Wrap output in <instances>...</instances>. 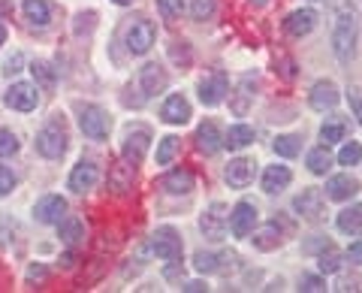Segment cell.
I'll return each mask as SVG.
<instances>
[{"instance_id": "cell-14", "label": "cell", "mask_w": 362, "mask_h": 293, "mask_svg": "<svg viewBox=\"0 0 362 293\" xmlns=\"http://www.w3.org/2000/svg\"><path fill=\"white\" fill-rule=\"evenodd\" d=\"M97 178H100L97 163L82 161V163H76V166H73L70 178H66V188H70L73 194H85V190H90V188L97 185Z\"/></svg>"}, {"instance_id": "cell-4", "label": "cell", "mask_w": 362, "mask_h": 293, "mask_svg": "<svg viewBox=\"0 0 362 293\" xmlns=\"http://www.w3.org/2000/svg\"><path fill=\"white\" fill-rule=\"evenodd\" d=\"M257 221H259V209L254 206V202H247V200H242V202H235V209L230 212V233L235 236V239H247V236L254 233V227H257Z\"/></svg>"}, {"instance_id": "cell-3", "label": "cell", "mask_w": 362, "mask_h": 293, "mask_svg": "<svg viewBox=\"0 0 362 293\" xmlns=\"http://www.w3.org/2000/svg\"><path fill=\"white\" fill-rule=\"evenodd\" d=\"M226 224H230V206H226V202H211L199 215V230L206 233V239H211V242L223 239Z\"/></svg>"}, {"instance_id": "cell-28", "label": "cell", "mask_w": 362, "mask_h": 293, "mask_svg": "<svg viewBox=\"0 0 362 293\" xmlns=\"http://www.w3.org/2000/svg\"><path fill=\"white\" fill-rule=\"evenodd\" d=\"M341 266H344V254L341 251H335L332 245H326L320 257H317V269H320L323 275H335V272H341Z\"/></svg>"}, {"instance_id": "cell-27", "label": "cell", "mask_w": 362, "mask_h": 293, "mask_svg": "<svg viewBox=\"0 0 362 293\" xmlns=\"http://www.w3.org/2000/svg\"><path fill=\"white\" fill-rule=\"evenodd\" d=\"M21 9H25V16H28V21L33 28H45L49 25V18H52V9H49L45 0H25Z\"/></svg>"}, {"instance_id": "cell-30", "label": "cell", "mask_w": 362, "mask_h": 293, "mask_svg": "<svg viewBox=\"0 0 362 293\" xmlns=\"http://www.w3.org/2000/svg\"><path fill=\"white\" fill-rule=\"evenodd\" d=\"M344 137H347V121H344V118H326V121H323V127H320L323 145L344 142Z\"/></svg>"}, {"instance_id": "cell-49", "label": "cell", "mask_w": 362, "mask_h": 293, "mask_svg": "<svg viewBox=\"0 0 362 293\" xmlns=\"http://www.w3.org/2000/svg\"><path fill=\"white\" fill-rule=\"evenodd\" d=\"M112 4H118V6H127V4H133V0H112Z\"/></svg>"}, {"instance_id": "cell-39", "label": "cell", "mask_w": 362, "mask_h": 293, "mask_svg": "<svg viewBox=\"0 0 362 293\" xmlns=\"http://www.w3.org/2000/svg\"><path fill=\"white\" fill-rule=\"evenodd\" d=\"M190 13H194L197 21L211 18L214 16V0H194V4H190Z\"/></svg>"}, {"instance_id": "cell-18", "label": "cell", "mask_w": 362, "mask_h": 293, "mask_svg": "<svg viewBox=\"0 0 362 293\" xmlns=\"http://www.w3.org/2000/svg\"><path fill=\"white\" fill-rule=\"evenodd\" d=\"M257 91V79L254 76H242V82H239V88H235V94H230V109L235 112V115H247V109L254 106V94Z\"/></svg>"}, {"instance_id": "cell-34", "label": "cell", "mask_w": 362, "mask_h": 293, "mask_svg": "<svg viewBox=\"0 0 362 293\" xmlns=\"http://www.w3.org/2000/svg\"><path fill=\"white\" fill-rule=\"evenodd\" d=\"M178 151V137H163L160 142H157V163L160 166H169L173 163V157Z\"/></svg>"}, {"instance_id": "cell-42", "label": "cell", "mask_w": 362, "mask_h": 293, "mask_svg": "<svg viewBox=\"0 0 362 293\" xmlns=\"http://www.w3.org/2000/svg\"><path fill=\"white\" fill-rule=\"evenodd\" d=\"M344 257H347V260H350V263H356V266H359V263H362V239H356L354 245H350Z\"/></svg>"}, {"instance_id": "cell-37", "label": "cell", "mask_w": 362, "mask_h": 293, "mask_svg": "<svg viewBox=\"0 0 362 293\" xmlns=\"http://www.w3.org/2000/svg\"><path fill=\"white\" fill-rule=\"evenodd\" d=\"M157 13H160L166 21H175L181 13H185V0H157Z\"/></svg>"}, {"instance_id": "cell-22", "label": "cell", "mask_w": 362, "mask_h": 293, "mask_svg": "<svg viewBox=\"0 0 362 293\" xmlns=\"http://www.w3.org/2000/svg\"><path fill=\"white\" fill-rule=\"evenodd\" d=\"M293 182V173H290V166H266V173H263V190L266 194H281L287 185Z\"/></svg>"}, {"instance_id": "cell-32", "label": "cell", "mask_w": 362, "mask_h": 293, "mask_svg": "<svg viewBox=\"0 0 362 293\" xmlns=\"http://www.w3.org/2000/svg\"><path fill=\"white\" fill-rule=\"evenodd\" d=\"M254 245L259 248V251H272V248L281 245V233H278V221L269 224V227H263L259 233H254Z\"/></svg>"}, {"instance_id": "cell-23", "label": "cell", "mask_w": 362, "mask_h": 293, "mask_svg": "<svg viewBox=\"0 0 362 293\" xmlns=\"http://www.w3.org/2000/svg\"><path fill=\"white\" fill-rule=\"evenodd\" d=\"M335 227H338V233H344V236H359L362 233V202L338 212Z\"/></svg>"}, {"instance_id": "cell-2", "label": "cell", "mask_w": 362, "mask_h": 293, "mask_svg": "<svg viewBox=\"0 0 362 293\" xmlns=\"http://www.w3.org/2000/svg\"><path fill=\"white\" fill-rule=\"evenodd\" d=\"M332 52H335V58L347 64L350 58L356 54V18L354 13H338L335 18V28H332Z\"/></svg>"}, {"instance_id": "cell-47", "label": "cell", "mask_w": 362, "mask_h": 293, "mask_svg": "<svg viewBox=\"0 0 362 293\" xmlns=\"http://www.w3.org/2000/svg\"><path fill=\"white\" fill-rule=\"evenodd\" d=\"M247 4H251V6H257V9H263V6L269 4V0H247Z\"/></svg>"}, {"instance_id": "cell-33", "label": "cell", "mask_w": 362, "mask_h": 293, "mask_svg": "<svg viewBox=\"0 0 362 293\" xmlns=\"http://www.w3.org/2000/svg\"><path fill=\"white\" fill-rule=\"evenodd\" d=\"M272 149H275V154H281V157H296L302 145H299V137H290V133H284V137L272 139Z\"/></svg>"}, {"instance_id": "cell-1", "label": "cell", "mask_w": 362, "mask_h": 293, "mask_svg": "<svg viewBox=\"0 0 362 293\" xmlns=\"http://www.w3.org/2000/svg\"><path fill=\"white\" fill-rule=\"evenodd\" d=\"M66 142H70V137H66V124L61 115H54L42 124V130L37 133V151L45 157V161H58V157L66 151Z\"/></svg>"}, {"instance_id": "cell-35", "label": "cell", "mask_w": 362, "mask_h": 293, "mask_svg": "<svg viewBox=\"0 0 362 293\" xmlns=\"http://www.w3.org/2000/svg\"><path fill=\"white\" fill-rule=\"evenodd\" d=\"M338 163H341V166L362 163V142H344L341 151H338Z\"/></svg>"}, {"instance_id": "cell-13", "label": "cell", "mask_w": 362, "mask_h": 293, "mask_svg": "<svg viewBox=\"0 0 362 293\" xmlns=\"http://www.w3.org/2000/svg\"><path fill=\"white\" fill-rule=\"evenodd\" d=\"M308 103H311V109H317V112H329V109H335L338 103H341V91H338V85L329 82V79H320V82L311 88Z\"/></svg>"}, {"instance_id": "cell-48", "label": "cell", "mask_w": 362, "mask_h": 293, "mask_svg": "<svg viewBox=\"0 0 362 293\" xmlns=\"http://www.w3.org/2000/svg\"><path fill=\"white\" fill-rule=\"evenodd\" d=\"M4 42H6V28L0 25V46H4Z\"/></svg>"}, {"instance_id": "cell-44", "label": "cell", "mask_w": 362, "mask_h": 293, "mask_svg": "<svg viewBox=\"0 0 362 293\" xmlns=\"http://www.w3.org/2000/svg\"><path fill=\"white\" fill-rule=\"evenodd\" d=\"M350 103H354V112H356V118L362 124V97L359 94H350Z\"/></svg>"}, {"instance_id": "cell-36", "label": "cell", "mask_w": 362, "mask_h": 293, "mask_svg": "<svg viewBox=\"0 0 362 293\" xmlns=\"http://www.w3.org/2000/svg\"><path fill=\"white\" fill-rule=\"evenodd\" d=\"M18 149H21V142H18V137L13 130H0V157H13V154H18Z\"/></svg>"}, {"instance_id": "cell-10", "label": "cell", "mask_w": 362, "mask_h": 293, "mask_svg": "<svg viewBox=\"0 0 362 293\" xmlns=\"http://www.w3.org/2000/svg\"><path fill=\"white\" fill-rule=\"evenodd\" d=\"M151 251L160 260H181V236L175 227H157L151 236Z\"/></svg>"}, {"instance_id": "cell-6", "label": "cell", "mask_w": 362, "mask_h": 293, "mask_svg": "<svg viewBox=\"0 0 362 293\" xmlns=\"http://www.w3.org/2000/svg\"><path fill=\"white\" fill-rule=\"evenodd\" d=\"M78 127L88 139H106L109 137V115L100 106H82L78 109Z\"/></svg>"}, {"instance_id": "cell-40", "label": "cell", "mask_w": 362, "mask_h": 293, "mask_svg": "<svg viewBox=\"0 0 362 293\" xmlns=\"http://www.w3.org/2000/svg\"><path fill=\"white\" fill-rule=\"evenodd\" d=\"M299 290H305V293L326 290V281H323L320 275H302V278H299Z\"/></svg>"}, {"instance_id": "cell-19", "label": "cell", "mask_w": 362, "mask_h": 293, "mask_svg": "<svg viewBox=\"0 0 362 293\" xmlns=\"http://www.w3.org/2000/svg\"><path fill=\"white\" fill-rule=\"evenodd\" d=\"M64 212H66V200L58 197V194H45L40 202H37V209H33V215H37L40 224H58L64 218Z\"/></svg>"}, {"instance_id": "cell-24", "label": "cell", "mask_w": 362, "mask_h": 293, "mask_svg": "<svg viewBox=\"0 0 362 293\" xmlns=\"http://www.w3.org/2000/svg\"><path fill=\"white\" fill-rule=\"evenodd\" d=\"M163 190H166V194H173V197L190 194V190H194V173H187V170H173V173H166Z\"/></svg>"}, {"instance_id": "cell-7", "label": "cell", "mask_w": 362, "mask_h": 293, "mask_svg": "<svg viewBox=\"0 0 362 293\" xmlns=\"http://www.w3.org/2000/svg\"><path fill=\"white\" fill-rule=\"evenodd\" d=\"M293 209H296L299 215H302L305 221H311V224H317V221L326 218V200H323V194H320L317 188H305L302 194L293 200Z\"/></svg>"}, {"instance_id": "cell-29", "label": "cell", "mask_w": 362, "mask_h": 293, "mask_svg": "<svg viewBox=\"0 0 362 293\" xmlns=\"http://www.w3.org/2000/svg\"><path fill=\"white\" fill-rule=\"evenodd\" d=\"M329 166H332V151H329V145H317V149L308 151V170L314 176H326L329 173Z\"/></svg>"}, {"instance_id": "cell-26", "label": "cell", "mask_w": 362, "mask_h": 293, "mask_svg": "<svg viewBox=\"0 0 362 293\" xmlns=\"http://www.w3.org/2000/svg\"><path fill=\"white\" fill-rule=\"evenodd\" d=\"M58 239H61L64 245H76V242H82V239H85V224L78 221L76 215L61 218V221H58Z\"/></svg>"}, {"instance_id": "cell-15", "label": "cell", "mask_w": 362, "mask_h": 293, "mask_svg": "<svg viewBox=\"0 0 362 293\" xmlns=\"http://www.w3.org/2000/svg\"><path fill=\"white\" fill-rule=\"evenodd\" d=\"M359 194V182L350 173H341V176H332L326 182V197L335 200V202H350Z\"/></svg>"}, {"instance_id": "cell-12", "label": "cell", "mask_w": 362, "mask_h": 293, "mask_svg": "<svg viewBox=\"0 0 362 293\" xmlns=\"http://www.w3.org/2000/svg\"><path fill=\"white\" fill-rule=\"evenodd\" d=\"M154 40H157L154 21H145V18L136 21V25L127 30V52H130V54H145V52H151Z\"/></svg>"}, {"instance_id": "cell-8", "label": "cell", "mask_w": 362, "mask_h": 293, "mask_svg": "<svg viewBox=\"0 0 362 293\" xmlns=\"http://www.w3.org/2000/svg\"><path fill=\"white\" fill-rule=\"evenodd\" d=\"M148 142H151V130L145 127V124H133V127L124 133V161L139 163L145 151H148Z\"/></svg>"}, {"instance_id": "cell-11", "label": "cell", "mask_w": 362, "mask_h": 293, "mask_svg": "<svg viewBox=\"0 0 362 293\" xmlns=\"http://www.w3.org/2000/svg\"><path fill=\"white\" fill-rule=\"evenodd\" d=\"M254 176H257V163H254V157H235V161L226 163V170H223V178H226V185L235 188V190H242L254 182Z\"/></svg>"}, {"instance_id": "cell-25", "label": "cell", "mask_w": 362, "mask_h": 293, "mask_svg": "<svg viewBox=\"0 0 362 293\" xmlns=\"http://www.w3.org/2000/svg\"><path fill=\"white\" fill-rule=\"evenodd\" d=\"M251 142H254V127H247V124H233V127L226 130V137H223V149L242 151Z\"/></svg>"}, {"instance_id": "cell-21", "label": "cell", "mask_w": 362, "mask_h": 293, "mask_svg": "<svg viewBox=\"0 0 362 293\" xmlns=\"http://www.w3.org/2000/svg\"><path fill=\"white\" fill-rule=\"evenodd\" d=\"M160 115L166 124H187L190 121V103L185 94H169L166 103L160 109Z\"/></svg>"}, {"instance_id": "cell-5", "label": "cell", "mask_w": 362, "mask_h": 293, "mask_svg": "<svg viewBox=\"0 0 362 293\" xmlns=\"http://www.w3.org/2000/svg\"><path fill=\"white\" fill-rule=\"evenodd\" d=\"M4 103L16 112H33L40 103V88L30 82H13L4 94Z\"/></svg>"}, {"instance_id": "cell-38", "label": "cell", "mask_w": 362, "mask_h": 293, "mask_svg": "<svg viewBox=\"0 0 362 293\" xmlns=\"http://www.w3.org/2000/svg\"><path fill=\"white\" fill-rule=\"evenodd\" d=\"M30 73H33V79H40L45 88H52V85H54V73H52V67L45 64V61H37V64H33V67H30Z\"/></svg>"}, {"instance_id": "cell-46", "label": "cell", "mask_w": 362, "mask_h": 293, "mask_svg": "<svg viewBox=\"0 0 362 293\" xmlns=\"http://www.w3.org/2000/svg\"><path fill=\"white\" fill-rule=\"evenodd\" d=\"M28 278H30V281H33V278H45V269H42V266H30V269H28Z\"/></svg>"}, {"instance_id": "cell-43", "label": "cell", "mask_w": 362, "mask_h": 293, "mask_svg": "<svg viewBox=\"0 0 362 293\" xmlns=\"http://www.w3.org/2000/svg\"><path fill=\"white\" fill-rule=\"evenodd\" d=\"M4 67H6V73H18V67H21V54H13V58H9Z\"/></svg>"}, {"instance_id": "cell-9", "label": "cell", "mask_w": 362, "mask_h": 293, "mask_svg": "<svg viewBox=\"0 0 362 293\" xmlns=\"http://www.w3.org/2000/svg\"><path fill=\"white\" fill-rule=\"evenodd\" d=\"M226 94H230V79H226L223 70H214V73H209L199 82V100H202V106H218V103H223Z\"/></svg>"}, {"instance_id": "cell-41", "label": "cell", "mask_w": 362, "mask_h": 293, "mask_svg": "<svg viewBox=\"0 0 362 293\" xmlns=\"http://www.w3.org/2000/svg\"><path fill=\"white\" fill-rule=\"evenodd\" d=\"M13 188H16V176L9 166H0V197H6V194H13Z\"/></svg>"}, {"instance_id": "cell-20", "label": "cell", "mask_w": 362, "mask_h": 293, "mask_svg": "<svg viewBox=\"0 0 362 293\" xmlns=\"http://www.w3.org/2000/svg\"><path fill=\"white\" fill-rule=\"evenodd\" d=\"M197 149L202 154H214L218 149H223V137H221V127L214 124L211 118L209 121H202L199 127H197Z\"/></svg>"}, {"instance_id": "cell-17", "label": "cell", "mask_w": 362, "mask_h": 293, "mask_svg": "<svg viewBox=\"0 0 362 293\" xmlns=\"http://www.w3.org/2000/svg\"><path fill=\"white\" fill-rule=\"evenodd\" d=\"M314 28H317V13H314V9H296V13H290L284 18V30L290 33L293 40L308 37Z\"/></svg>"}, {"instance_id": "cell-45", "label": "cell", "mask_w": 362, "mask_h": 293, "mask_svg": "<svg viewBox=\"0 0 362 293\" xmlns=\"http://www.w3.org/2000/svg\"><path fill=\"white\" fill-rule=\"evenodd\" d=\"M181 290H187V293H202V290H206V285H202V281H187V285L181 287Z\"/></svg>"}, {"instance_id": "cell-31", "label": "cell", "mask_w": 362, "mask_h": 293, "mask_svg": "<svg viewBox=\"0 0 362 293\" xmlns=\"http://www.w3.org/2000/svg\"><path fill=\"white\" fill-rule=\"evenodd\" d=\"M230 257L226 254H211V251H197L194 266L197 272H221V263H226Z\"/></svg>"}, {"instance_id": "cell-16", "label": "cell", "mask_w": 362, "mask_h": 293, "mask_svg": "<svg viewBox=\"0 0 362 293\" xmlns=\"http://www.w3.org/2000/svg\"><path fill=\"white\" fill-rule=\"evenodd\" d=\"M139 85H142V91L148 94V97H157V94H163L166 91V85H169V76L160 64H145L142 70H139Z\"/></svg>"}]
</instances>
